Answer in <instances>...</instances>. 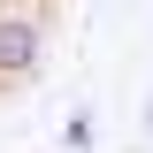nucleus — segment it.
Listing matches in <instances>:
<instances>
[{"label": "nucleus", "instance_id": "obj_1", "mask_svg": "<svg viewBox=\"0 0 153 153\" xmlns=\"http://www.w3.org/2000/svg\"><path fill=\"white\" fill-rule=\"evenodd\" d=\"M46 38L54 23L38 0H0V84H31L46 69Z\"/></svg>", "mask_w": 153, "mask_h": 153}, {"label": "nucleus", "instance_id": "obj_2", "mask_svg": "<svg viewBox=\"0 0 153 153\" xmlns=\"http://www.w3.org/2000/svg\"><path fill=\"white\" fill-rule=\"evenodd\" d=\"M146 130H153V100H146Z\"/></svg>", "mask_w": 153, "mask_h": 153}]
</instances>
